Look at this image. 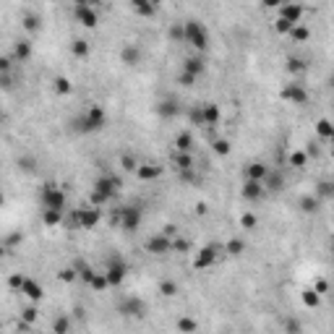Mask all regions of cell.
I'll return each instance as SVG.
<instances>
[{
  "instance_id": "cell-1",
  "label": "cell",
  "mask_w": 334,
  "mask_h": 334,
  "mask_svg": "<svg viewBox=\"0 0 334 334\" xmlns=\"http://www.w3.org/2000/svg\"><path fill=\"white\" fill-rule=\"evenodd\" d=\"M183 34H185V42L191 44L196 52H207L209 50V32L207 26L196 18H188V21L183 24Z\"/></svg>"
},
{
  "instance_id": "cell-2",
  "label": "cell",
  "mask_w": 334,
  "mask_h": 334,
  "mask_svg": "<svg viewBox=\"0 0 334 334\" xmlns=\"http://www.w3.org/2000/svg\"><path fill=\"white\" fill-rule=\"evenodd\" d=\"M107 123V115H105V110L97 107V105H91L86 113H84V118L79 120V131L84 133H94V131H102Z\"/></svg>"
},
{
  "instance_id": "cell-3",
  "label": "cell",
  "mask_w": 334,
  "mask_h": 334,
  "mask_svg": "<svg viewBox=\"0 0 334 334\" xmlns=\"http://www.w3.org/2000/svg\"><path fill=\"white\" fill-rule=\"evenodd\" d=\"M40 199H42V209H66V193L52 183L42 185Z\"/></svg>"
},
{
  "instance_id": "cell-4",
  "label": "cell",
  "mask_w": 334,
  "mask_h": 334,
  "mask_svg": "<svg viewBox=\"0 0 334 334\" xmlns=\"http://www.w3.org/2000/svg\"><path fill=\"white\" fill-rule=\"evenodd\" d=\"M141 209L138 207H123L120 209V227L125 230V233H133V230H138V225H141Z\"/></svg>"
},
{
  "instance_id": "cell-5",
  "label": "cell",
  "mask_w": 334,
  "mask_h": 334,
  "mask_svg": "<svg viewBox=\"0 0 334 334\" xmlns=\"http://www.w3.org/2000/svg\"><path fill=\"white\" fill-rule=\"evenodd\" d=\"M120 185H123V183H120V178H115V175H102V178L94 183V191L102 193V196L110 201V199H113L115 193L120 191Z\"/></svg>"
},
{
  "instance_id": "cell-6",
  "label": "cell",
  "mask_w": 334,
  "mask_h": 334,
  "mask_svg": "<svg viewBox=\"0 0 334 334\" xmlns=\"http://www.w3.org/2000/svg\"><path fill=\"white\" fill-rule=\"evenodd\" d=\"M144 248L149 250L152 256H165V253H170V250H172V238H167L165 233H160V235H154V238L146 240Z\"/></svg>"
},
{
  "instance_id": "cell-7",
  "label": "cell",
  "mask_w": 334,
  "mask_h": 334,
  "mask_svg": "<svg viewBox=\"0 0 334 334\" xmlns=\"http://www.w3.org/2000/svg\"><path fill=\"white\" fill-rule=\"evenodd\" d=\"M105 274H107V280H110V287H118V285L125 282L128 266H125V261H120V258H113L110 266L105 269Z\"/></svg>"
},
{
  "instance_id": "cell-8",
  "label": "cell",
  "mask_w": 334,
  "mask_h": 334,
  "mask_svg": "<svg viewBox=\"0 0 334 334\" xmlns=\"http://www.w3.org/2000/svg\"><path fill=\"white\" fill-rule=\"evenodd\" d=\"M282 99L292 102V105H305V102H308V91H305L300 84H287L282 89Z\"/></svg>"
},
{
  "instance_id": "cell-9",
  "label": "cell",
  "mask_w": 334,
  "mask_h": 334,
  "mask_svg": "<svg viewBox=\"0 0 334 334\" xmlns=\"http://www.w3.org/2000/svg\"><path fill=\"white\" fill-rule=\"evenodd\" d=\"M99 209L97 207H89V209H81L76 211V222L84 227V230H91V227H97V222H99Z\"/></svg>"
},
{
  "instance_id": "cell-10",
  "label": "cell",
  "mask_w": 334,
  "mask_h": 334,
  "mask_svg": "<svg viewBox=\"0 0 334 334\" xmlns=\"http://www.w3.org/2000/svg\"><path fill=\"white\" fill-rule=\"evenodd\" d=\"M76 18H79V24H84L86 29H94L97 26V11L91 5H76Z\"/></svg>"
},
{
  "instance_id": "cell-11",
  "label": "cell",
  "mask_w": 334,
  "mask_h": 334,
  "mask_svg": "<svg viewBox=\"0 0 334 334\" xmlns=\"http://www.w3.org/2000/svg\"><path fill=\"white\" fill-rule=\"evenodd\" d=\"M214 258H217V253H214V248H211V246L201 248L199 253H196V258H193V269H196V272H201V269H209L211 264H214Z\"/></svg>"
},
{
  "instance_id": "cell-12",
  "label": "cell",
  "mask_w": 334,
  "mask_h": 334,
  "mask_svg": "<svg viewBox=\"0 0 334 334\" xmlns=\"http://www.w3.org/2000/svg\"><path fill=\"white\" fill-rule=\"evenodd\" d=\"M21 292H24V295H26V298H29L32 303H40V300L44 298L42 285H40V282H34V280H29V277L24 280V285H21Z\"/></svg>"
},
{
  "instance_id": "cell-13",
  "label": "cell",
  "mask_w": 334,
  "mask_h": 334,
  "mask_svg": "<svg viewBox=\"0 0 334 334\" xmlns=\"http://www.w3.org/2000/svg\"><path fill=\"white\" fill-rule=\"evenodd\" d=\"M280 11H282L280 16H282V18H287V21H292V24H300V21H303V13H305V11H303V5L292 3V0H290V3H285V5L280 8Z\"/></svg>"
},
{
  "instance_id": "cell-14",
  "label": "cell",
  "mask_w": 334,
  "mask_h": 334,
  "mask_svg": "<svg viewBox=\"0 0 334 334\" xmlns=\"http://www.w3.org/2000/svg\"><path fill=\"white\" fill-rule=\"evenodd\" d=\"M120 58H123L125 66H138V63H141V47H138V44H125L123 52H120Z\"/></svg>"
},
{
  "instance_id": "cell-15",
  "label": "cell",
  "mask_w": 334,
  "mask_h": 334,
  "mask_svg": "<svg viewBox=\"0 0 334 334\" xmlns=\"http://www.w3.org/2000/svg\"><path fill=\"white\" fill-rule=\"evenodd\" d=\"M266 172H269V167L264 162H250L246 167V180H264Z\"/></svg>"
},
{
  "instance_id": "cell-16",
  "label": "cell",
  "mask_w": 334,
  "mask_h": 334,
  "mask_svg": "<svg viewBox=\"0 0 334 334\" xmlns=\"http://www.w3.org/2000/svg\"><path fill=\"white\" fill-rule=\"evenodd\" d=\"M264 180H266V188L274 191V193H280V191L285 188V175H282L280 170H269Z\"/></svg>"
},
{
  "instance_id": "cell-17",
  "label": "cell",
  "mask_w": 334,
  "mask_h": 334,
  "mask_svg": "<svg viewBox=\"0 0 334 334\" xmlns=\"http://www.w3.org/2000/svg\"><path fill=\"white\" fill-rule=\"evenodd\" d=\"M201 113H204V125H217L219 123V107L214 105V102L201 105Z\"/></svg>"
},
{
  "instance_id": "cell-18",
  "label": "cell",
  "mask_w": 334,
  "mask_h": 334,
  "mask_svg": "<svg viewBox=\"0 0 334 334\" xmlns=\"http://www.w3.org/2000/svg\"><path fill=\"white\" fill-rule=\"evenodd\" d=\"M120 308H123V313H128V316H141V313H146L144 300H138V298H128Z\"/></svg>"
},
{
  "instance_id": "cell-19",
  "label": "cell",
  "mask_w": 334,
  "mask_h": 334,
  "mask_svg": "<svg viewBox=\"0 0 334 334\" xmlns=\"http://www.w3.org/2000/svg\"><path fill=\"white\" fill-rule=\"evenodd\" d=\"M138 180H154V178H160L162 175V167H157V165H138Z\"/></svg>"
},
{
  "instance_id": "cell-20",
  "label": "cell",
  "mask_w": 334,
  "mask_h": 334,
  "mask_svg": "<svg viewBox=\"0 0 334 334\" xmlns=\"http://www.w3.org/2000/svg\"><path fill=\"white\" fill-rule=\"evenodd\" d=\"M264 193V188H261V180H246V185H243V199H248V201H256L258 196Z\"/></svg>"
},
{
  "instance_id": "cell-21",
  "label": "cell",
  "mask_w": 334,
  "mask_h": 334,
  "mask_svg": "<svg viewBox=\"0 0 334 334\" xmlns=\"http://www.w3.org/2000/svg\"><path fill=\"white\" fill-rule=\"evenodd\" d=\"M128 3L133 5V11L138 16H154V11H157V5L152 3V0H128Z\"/></svg>"
},
{
  "instance_id": "cell-22",
  "label": "cell",
  "mask_w": 334,
  "mask_h": 334,
  "mask_svg": "<svg viewBox=\"0 0 334 334\" xmlns=\"http://www.w3.org/2000/svg\"><path fill=\"white\" fill-rule=\"evenodd\" d=\"M42 222L47 227H55L63 222V209H42Z\"/></svg>"
},
{
  "instance_id": "cell-23",
  "label": "cell",
  "mask_w": 334,
  "mask_h": 334,
  "mask_svg": "<svg viewBox=\"0 0 334 334\" xmlns=\"http://www.w3.org/2000/svg\"><path fill=\"white\" fill-rule=\"evenodd\" d=\"M157 113H160L162 118H175L180 113V107H178V102H172V99H165L160 102V107H157Z\"/></svg>"
},
{
  "instance_id": "cell-24",
  "label": "cell",
  "mask_w": 334,
  "mask_h": 334,
  "mask_svg": "<svg viewBox=\"0 0 334 334\" xmlns=\"http://www.w3.org/2000/svg\"><path fill=\"white\" fill-rule=\"evenodd\" d=\"M183 71H188V73H193V76H201V73L204 71H207V66H204V60L199 58V55H196V58H188V60H185L183 63Z\"/></svg>"
},
{
  "instance_id": "cell-25",
  "label": "cell",
  "mask_w": 334,
  "mask_h": 334,
  "mask_svg": "<svg viewBox=\"0 0 334 334\" xmlns=\"http://www.w3.org/2000/svg\"><path fill=\"white\" fill-rule=\"evenodd\" d=\"M316 133L321 138H334V123H332V120H327V118H321L319 123H316Z\"/></svg>"
},
{
  "instance_id": "cell-26",
  "label": "cell",
  "mask_w": 334,
  "mask_h": 334,
  "mask_svg": "<svg viewBox=\"0 0 334 334\" xmlns=\"http://www.w3.org/2000/svg\"><path fill=\"white\" fill-rule=\"evenodd\" d=\"M308 37H311V29H308V26H303V24H295L292 32H290V40L292 42H305Z\"/></svg>"
},
{
  "instance_id": "cell-27",
  "label": "cell",
  "mask_w": 334,
  "mask_h": 334,
  "mask_svg": "<svg viewBox=\"0 0 334 334\" xmlns=\"http://www.w3.org/2000/svg\"><path fill=\"white\" fill-rule=\"evenodd\" d=\"M298 207H300L303 214H313V211L319 209V199H316V196H303Z\"/></svg>"
},
{
  "instance_id": "cell-28",
  "label": "cell",
  "mask_w": 334,
  "mask_h": 334,
  "mask_svg": "<svg viewBox=\"0 0 334 334\" xmlns=\"http://www.w3.org/2000/svg\"><path fill=\"white\" fill-rule=\"evenodd\" d=\"M175 146H178V152H191V146H193L191 133H188V131L178 133V138H175Z\"/></svg>"
},
{
  "instance_id": "cell-29",
  "label": "cell",
  "mask_w": 334,
  "mask_h": 334,
  "mask_svg": "<svg viewBox=\"0 0 334 334\" xmlns=\"http://www.w3.org/2000/svg\"><path fill=\"white\" fill-rule=\"evenodd\" d=\"M290 165L295 170H303L308 165V152H290Z\"/></svg>"
},
{
  "instance_id": "cell-30",
  "label": "cell",
  "mask_w": 334,
  "mask_h": 334,
  "mask_svg": "<svg viewBox=\"0 0 334 334\" xmlns=\"http://www.w3.org/2000/svg\"><path fill=\"white\" fill-rule=\"evenodd\" d=\"M89 287H91V290H97V292H99V290H107V287H110L107 274H105V272H97V274H94V280L89 282Z\"/></svg>"
},
{
  "instance_id": "cell-31",
  "label": "cell",
  "mask_w": 334,
  "mask_h": 334,
  "mask_svg": "<svg viewBox=\"0 0 334 334\" xmlns=\"http://www.w3.org/2000/svg\"><path fill=\"white\" fill-rule=\"evenodd\" d=\"M303 303L308 305V308H316V305L321 303V295L311 287V290H305V292H303Z\"/></svg>"
},
{
  "instance_id": "cell-32",
  "label": "cell",
  "mask_w": 334,
  "mask_h": 334,
  "mask_svg": "<svg viewBox=\"0 0 334 334\" xmlns=\"http://www.w3.org/2000/svg\"><path fill=\"white\" fill-rule=\"evenodd\" d=\"M13 55H16V60H26L32 55V47H29V42H18L16 47H13Z\"/></svg>"
},
{
  "instance_id": "cell-33",
  "label": "cell",
  "mask_w": 334,
  "mask_h": 334,
  "mask_svg": "<svg viewBox=\"0 0 334 334\" xmlns=\"http://www.w3.org/2000/svg\"><path fill=\"white\" fill-rule=\"evenodd\" d=\"M71 50H73V55H76V58H86V55H89V44L84 42V40H73Z\"/></svg>"
},
{
  "instance_id": "cell-34",
  "label": "cell",
  "mask_w": 334,
  "mask_h": 334,
  "mask_svg": "<svg viewBox=\"0 0 334 334\" xmlns=\"http://www.w3.org/2000/svg\"><path fill=\"white\" fill-rule=\"evenodd\" d=\"M225 248H227V253H233V256H240V253H243V250H246V243H243V240H240V238H233V240H230V243H227Z\"/></svg>"
},
{
  "instance_id": "cell-35",
  "label": "cell",
  "mask_w": 334,
  "mask_h": 334,
  "mask_svg": "<svg viewBox=\"0 0 334 334\" xmlns=\"http://www.w3.org/2000/svg\"><path fill=\"white\" fill-rule=\"evenodd\" d=\"M287 71H290L292 76H298V73L305 71V63H303L300 58H287Z\"/></svg>"
},
{
  "instance_id": "cell-36",
  "label": "cell",
  "mask_w": 334,
  "mask_h": 334,
  "mask_svg": "<svg viewBox=\"0 0 334 334\" xmlns=\"http://www.w3.org/2000/svg\"><path fill=\"white\" fill-rule=\"evenodd\" d=\"M175 162H178V170H183V172L193 167V160H191L188 152H178V160H175Z\"/></svg>"
},
{
  "instance_id": "cell-37",
  "label": "cell",
  "mask_w": 334,
  "mask_h": 334,
  "mask_svg": "<svg viewBox=\"0 0 334 334\" xmlns=\"http://www.w3.org/2000/svg\"><path fill=\"white\" fill-rule=\"evenodd\" d=\"M76 269H79V277H81V280L86 282V285H89L91 280H94V274H97V272H94V269H91L89 264H79Z\"/></svg>"
},
{
  "instance_id": "cell-38",
  "label": "cell",
  "mask_w": 334,
  "mask_h": 334,
  "mask_svg": "<svg viewBox=\"0 0 334 334\" xmlns=\"http://www.w3.org/2000/svg\"><path fill=\"white\" fill-rule=\"evenodd\" d=\"M292 26H295V24H292V21H287V18H282V16L274 21V29H277V34H290V32H292Z\"/></svg>"
},
{
  "instance_id": "cell-39",
  "label": "cell",
  "mask_w": 334,
  "mask_h": 334,
  "mask_svg": "<svg viewBox=\"0 0 334 334\" xmlns=\"http://www.w3.org/2000/svg\"><path fill=\"white\" fill-rule=\"evenodd\" d=\"M211 149H214L219 157H227L230 154V141H227V138H217V141L211 144Z\"/></svg>"
},
{
  "instance_id": "cell-40",
  "label": "cell",
  "mask_w": 334,
  "mask_h": 334,
  "mask_svg": "<svg viewBox=\"0 0 334 334\" xmlns=\"http://www.w3.org/2000/svg\"><path fill=\"white\" fill-rule=\"evenodd\" d=\"M256 214H250V211H246V214L243 217H240V227H243V230H253L256 227Z\"/></svg>"
},
{
  "instance_id": "cell-41",
  "label": "cell",
  "mask_w": 334,
  "mask_h": 334,
  "mask_svg": "<svg viewBox=\"0 0 334 334\" xmlns=\"http://www.w3.org/2000/svg\"><path fill=\"white\" fill-rule=\"evenodd\" d=\"M37 313H40L37 311V303H32V305H26V308L21 311V316H24L26 324H32V321H37Z\"/></svg>"
},
{
  "instance_id": "cell-42",
  "label": "cell",
  "mask_w": 334,
  "mask_h": 334,
  "mask_svg": "<svg viewBox=\"0 0 334 334\" xmlns=\"http://www.w3.org/2000/svg\"><path fill=\"white\" fill-rule=\"evenodd\" d=\"M55 91H58V94H71V81L68 79H55Z\"/></svg>"
},
{
  "instance_id": "cell-43",
  "label": "cell",
  "mask_w": 334,
  "mask_h": 334,
  "mask_svg": "<svg viewBox=\"0 0 334 334\" xmlns=\"http://www.w3.org/2000/svg\"><path fill=\"white\" fill-rule=\"evenodd\" d=\"M24 29L26 32H37V29H40V18H37V16H24Z\"/></svg>"
},
{
  "instance_id": "cell-44",
  "label": "cell",
  "mask_w": 334,
  "mask_h": 334,
  "mask_svg": "<svg viewBox=\"0 0 334 334\" xmlns=\"http://www.w3.org/2000/svg\"><path fill=\"white\" fill-rule=\"evenodd\" d=\"M172 250H178V253H188V250H191V240H183V238L172 240Z\"/></svg>"
},
{
  "instance_id": "cell-45",
  "label": "cell",
  "mask_w": 334,
  "mask_h": 334,
  "mask_svg": "<svg viewBox=\"0 0 334 334\" xmlns=\"http://www.w3.org/2000/svg\"><path fill=\"white\" fill-rule=\"evenodd\" d=\"M120 165H123V170H128V172H136V170H138V165H136V160H133L131 154H123Z\"/></svg>"
},
{
  "instance_id": "cell-46",
  "label": "cell",
  "mask_w": 334,
  "mask_h": 334,
  "mask_svg": "<svg viewBox=\"0 0 334 334\" xmlns=\"http://www.w3.org/2000/svg\"><path fill=\"white\" fill-rule=\"evenodd\" d=\"M170 37L175 42H185V34H183V24H175L172 29H170Z\"/></svg>"
},
{
  "instance_id": "cell-47",
  "label": "cell",
  "mask_w": 334,
  "mask_h": 334,
  "mask_svg": "<svg viewBox=\"0 0 334 334\" xmlns=\"http://www.w3.org/2000/svg\"><path fill=\"white\" fill-rule=\"evenodd\" d=\"M178 329L180 332H196V321H193V319H180L178 321Z\"/></svg>"
},
{
  "instance_id": "cell-48",
  "label": "cell",
  "mask_w": 334,
  "mask_h": 334,
  "mask_svg": "<svg viewBox=\"0 0 334 334\" xmlns=\"http://www.w3.org/2000/svg\"><path fill=\"white\" fill-rule=\"evenodd\" d=\"M76 272H79V269H63L58 277H60L63 282H73V280H76Z\"/></svg>"
},
{
  "instance_id": "cell-49",
  "label": "cell",
  "mask_w": 334,
  "mask_h": 334,
  "mask_svg": "<svg viewBox=\"0 0 334 334\" xmlns=\"http://www.w3.org/2000/svg\"><path fill=\"white\" fill-rule=\"evenodd\" d=\"M160 292L162 295H175V292H178V287H175V282H162L160 285Z\"/></svg>"
},
{
  "instance_id": "cell-50",
  "label": "cell",
  "mask_w": 334,
  "mask_h": 334,
  "mask_svg": "<svg viewBox=\"0 0 334 334\" xmlns=\"http://www.w3.org/2000/svg\"><path fill=\"white\" fill-rule=\"evenodd\" d=\"M193 81H196V76H193V73H188V71L180 73V84H183V86H193Z\"/></svg>"
},
{
  "instance_id": "cell-51",
  "label": "cell",
  "mask_w": 334,
  "mask_h": 334,
  "mask_svg": "<svg viewBox=\"0 0 334 334\" xmlns=\"http://www.w3.org/2000/svg\"><path fill=\"white\" fill-rule=\"evenodd\" d=\"M24 280H26V277H21V274H13V277H11V280H8V285H11V287H13V290H21V285H24Z\"/></svg>"
},
{
  "instance_id": "cell-52",
  "label": "cell",
  "mask_w": 334,
  "mask_h": 334,
  "mask_svg": "<svg viewBox=\"0 0 334 334\" xmlns=\"http://www.w3.org/2000/svg\"><path fill=\"white\" fill-rule=\"evenodd\" d=\"M264 8H282L285 3H290V0H261Z\"/></svg>"
},
{
  "instance_id": "cell-53",
  "label": "cell",
  "mask_w": 334,
  "mask_h": 334,
  "mask_svg": "<svg viewBox=\"0 0 334 334\" xmlns=\"http://www.w3.org/2000/svg\"><path fill=\"white\" fill-rule=\"evenodd\" d=\"M52 329L55 332H68V319H58V321L52 324Z\"/></svg>"
},
{
  "instance_id": "cell-54",
  "label": "cell",
  "mask_w": 334,
  "mask_h": 334,
  "mask_svg": "<svg viewBox=\"0 0 334 334\" xmlns=\"http://www.w3.org/2000/svg\"><path fill=\"white\" fill-rule=\"evenodd\" d=\"M162 233H165L167 238H175V233H178V227H175V225H165V227H162Z\"/></svg>"
},
{
  "instance_id": "cell-55",
  "label": "cell",
  "mask_w": 334,
  "mask_h": 334,
  "mask_svg": "<svg viewBox=\"0 0 334 334\" xmlns=\"http://www.w3.org/2000/svg\"><path fill=\"white\" fill-rule=\"evenodd\" d=\"M327 287H329V285H327V282H324V280H319V282H316V285H313V290H316V292H319V295H324V292H327Z\"/></svg>"
},
{
  "instance_id": "cell-56",
  "label": "cell",
  "mask_w": 334,
  "mask_h": 334,
  "mask_svg": "<svg viewBox=\"0 0 334 334\" xmlns=\"http://www.w3.org/2000/svg\"><path fill=\"white\" fill-rule=\"evenodd\" d=\"M329 193H332V185L329 183H321L319 185V196H329Z\"/></svg>"
},
{
  "instance_id": "cell-57",
  "label": "cell",
  "mask_w": 334,
  "mask_h": 334,
  "mask_svg": "<svg viewBox=\"0 0 334 334\" xmlns=\"http://www.w3.org/2000/svg\"><path fill=\"white\" fill-rule=\"evenodd\" d=\"M18 165H21V167H24V170H26V172H32V170H34V167H32L34 162H32V160H21V162H18Z\"/></svg>"
},
{
  "instance_id": "cell-58",
  "label": "cell",
  "mask_w": 334,
  "mask_h": 334,
  "mask_svg": "<svg viewBox=\"0 0 334 334\" xmlns=\"http://www.w3.org/2000/svg\"><path fill=\"white\" fill-rule=\"evenodd\" d=\"M0 68H3V73H8V71H11V60L3 58V60H0Z\"/></svg>"
},
{
  "instance_id": "cell-59",
  "label": "cell",
  "mask_w": 334,
  "mask_h": 334,
  "mask_svg": "<svg viewBox=\"0 0 334 334\" xmlns=\"http://www.w3.org/2000/svg\"><path fill=\"white\" fill-rule=\"evenodd\" d=\"M73 3H76V5H91L94 0H73Z\"/></svg>"
},
{
  "instance_id": "cell-60",
  "label": "cell",
  "mask_w": 334,
  "mask_h": 334,
  "mask_svg": "<svg viewBox=\"0 0 334 334\" xmlns=\"http://www.w3.org/2000/svg\"><path fill=\"white\" fill-rule=\"evenodd\" d=\"M152 3H154V5H160V3H162V0H152Z\"/></svg>"
},
{
  "instance_id": "cell-61",
  "label": "cell",
  "mask_w": 334,
  "mask_h": 334,
  "mask_svg": "<svg viewBox=\"0 0 334 334\" xmlns=\"http://www.w3.org/2000/svg\"><path fill=\"white\" fill-rule=\"evenodd\" d=\"M332 86H334V73H332Z\"/></svg>"
}]
</instances>
